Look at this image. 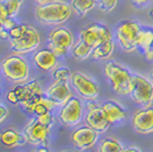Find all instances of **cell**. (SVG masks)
I'll return each instance as SVG.
<instances>
[{
  "label": "cell",
  "mask_w": 153,
  "mask_h": 152,
  "mask_svg": "<svg viewBox=\"0 0 153 152\" xmlns=\"http://www.w3.org/2000/svg\"><path fill=\"white\" fill-rule=\"evenodd\" d=\"M122 152H142V150H140V149H138V148H136V146H130V148L125 149Z\"/></svg>",
  "instance_id": "obj_34"
},
{
  "label": "cell",
  "mask_w": 153,
  "mask_h": 152,
  "mask_svg": "<svg viewBox=\"0 0 153 152\" xmlns=\"http://www.w3.org/2000/svg\"><path fill=\"white\" fill-rule=\"evenodd\" d=\"M26 28H27L26 24H19V25H15L10 30H8V38H9V40L12 41V40L19 39L25 32Z\"/></svg>",
  "instance_id": "obj_30"
},
{
  "label": "cell",
  "mask_w": 153,
  "mask_h": 152,
  "mask_svg": "<svg viewBox=\"0 0 153 152\" xmlns=\"http://www.w3.org/2000/svg\"><path fill=\"white\" fill-rule=\"evenodd\" d=\"M153 42V29H143L140 30L138 38H137V48L144 51L150 48Z\"/></svg>",
  "instance_id": "obj_25"
},
{
  "label": "cell",
  "mask_w": 153,
  "mask_h": 152,
  "mask_svg": "<svg viewBox=\"0 0 153 152\" xmlns=\"http://www.w3.org/2000/svg\"><path fill=\"white\" fill-rule=\"evenodd\" d=\"M71 73L70 70L68 68H58L56 69L54 72H53V78L57 81H68L69 78H71Z\"/></svg>",
  "instance_id": "obj_28"
},
{
  "label": "cell",
  "mask_w": 153,
  "mask_h": 152,
  "mask_svg": "<svg viewBox=\"0 0 153 152\" xmlns=\"http://www.w3.org/2000/svg\"><path fill=\"white\" fill-rule=\"evenodd\" d=\"M36 1H38L39 5H40V4H46V2H48V1H51V0H36Z\"/></svg>",
  "instance_id": "obj_36"
},
{
  "label": "cell",
  "mask_w": 153,
  "mask_h": 152,
  "mask_svg": "<svg viewBox=\"0 0 153 152\" xmlns=\"http://www.w3.org/2000/svg\"><path fill=\"white\" fill-rule=\"evenodd\" d=\"M0 23L2 24L4 29H7V30H10L12 28H14V26L16 25L15 22H14V19L12 17H9L6 8L4 6L2 0H0Z\"/></svg>",
  "instance_id": "obj_27"
},
{
  "label": "cell",
  "mask_w": 153,
  "mask_h": 152,
  "mask_svg": "<svg viewBox=\"0 0 153 152\" xmlns=\"http://www.w3.org/2000/svg\"><path fill=\"white\" fill-rule=\"evenodd\" d=\"M130 98L135 104L142 108L152 107L153 104V83L150 78L138 73L133 75Z\"/></svg>",
  "instance_id": "obj_5"
},
{
  "label": "cell",
  "mask_w": 153,
  "mask_h": 152,
  "mask_svg": "<svg viewBox=\"0 0 153 152\" xmlns=\"http://www.w3.org/2000/svg\"><path fill=\"white\" fill-rule=\"evenodd\" d=\"M142 26L138 22L126 19L120 22L115 29V39L121 49L126 53H133L137 49V38Z\"/></svg>",
  "instance_id": "obj_4"
},
{
  "label": "cell",
  "mask_w": 153,
  "mask_h": 152,
  "mask_svg": "<svg viewBox=\"0 0 153 152\" xmlns=\"http://www.w3.org/2000/svg\"><path fill=\"white\" fill-rule=\"evenodd\" d=\"M54 124V117L49 113L37 115V118L32 119L24 128V135L27 142L33 145L47 146L48 135L51 126Z\"/></svg>",
  "instance_id": "obj_3"
},
{
  "label": "cell",
  "mask_w": 153,
  "mask_h": 152,
  "mask_svg": "<svg viewBox=\"0 0 153 152\" xmlns=\"http://www.w3.org/2000/svg\"><path fill=\"white\" fill-rule=\"evenodd\" d=\"M27 139L24 135V133H19L15 129H6L0 133V143L6 148H15V146H22L24 145Z\"/></svg>",
  "instance_id": "obj_20"
},
{
  "label": "cell",
  "mask_w": 153,
  "mask_h": 152,
  "mask_svg": "<svg viewBox=\"0 0 153 152\" xmlns=\"http://www.w3.org/2000/svg\"><path fill=\"white\" fill-rule=\"evenodd\" d=\"M33 63L42 71H51L57 65V55L51 48H44L33 55Z\"/></svg>",
  "instance_id": "obj_18"
},
{
  "label": "cell",
  "mask_w": 153,
  "mask_h": 152,
  "mask_svg": "<svg viewBox=\"0 0 153 152\" xmlns=\"http://www.w3.org/2000/svg\"><path fill=\"white\" fill-rule=\"evenodd\" d=\"M131 4L134 5L135 7L137 8H144V7H147L153 0H130Z\"/></svg>",
  "instance_id": "obj_31"
},
{
  "label": "cell",
  "mask_w": 153,
  "mask_h": 152,
  "mask_svg": "<svg viewBox=\"0 0 153 152\" xmlns=\"http://www.w3.org/2000/svg\"><path fill=\"white\" fill-rule=\"evenodd\" d=\"M65 152H68V151H65Z\"/></svg>",
  "instance_id": "obj_40"
},
{
  "label": "cell",
  "mask_w": 153,
  "mask_h": 152,
  "mask_svg": "<svg viewBox=\"0 0 153 152\" xmlns=\"http://www.w3.org/2000/svg\"><path fill=\"white\" fill-rule=\"evenodd\" d=\"M79 39L90 46L91 48H95L96 46H98L104 41L111 40L112 33L106 25L101 24V23H93L90 25L83 28L79 32Z\"/></svg>",
  "instance_id": "obj_10"
},
{
  "label": "cell",
  "mask_w": 153,
  "mask_h": 152,
  "mask_svg": "<svg viewBox=\"0 0 153 152\" xmlns=\"http://www.w3.org/2000/svg\"><path fill=\"white\" fill-rule=\"evenodd\" d=\"M149 78H150V80L152 81V83H153V70L150 72V75H149Z\"/></svg>",
  "instance_id": "obj_37"
},
{
  "label": "cell",
  "mask_w": 153,
  "mask_h": 152,
  "mask_svg": "<svg viewBox=\"0 0 153 152\" xmlns=\"http://www.w3.org/2000/svg\"><path fill=\"white\" fill-rule=\"evenodd\" d=\"M8 114H9L8 109H7L5 105L0 104V124H1V122H4V120L8 117Z\"/></svg>",
  "instance_id": "obj_32"
},
{
  "label": "cell",
  "mask_w": 153,
  "mask_h": 152,
  "mask_svg": "<svg viewBox=\"0 0 153 152\" xmlns=\"http://www.w3.org/2000/svg\"><path fill=\"white\" fill-rule=\"evenodd\" d=\"M123 150L121 142L112 137L103 139L98 144V152H122Z\"/></svg>",
  "instance_id": "obj_24"
},
{
  "label": "cell",
  "mask_w": 153,
  "mask_h": 152,
  "mask_svg": "<svg viewBox=\"0 0 153 152\" xmlns=\"http://www.w3.org/2000/svg\"><path fill=\"white\" fill-rule=\"evenodd\" d=\"M83 117V104L80 98L72 96L58 112V119L61 124L66 127L78 125Z\"/></svg>",
  "instance_id": "obj_9"
},
{
  "label": "cell",
  "mask_w": 153,
  "mask_h": 152,
  "mask_svg": "<svg viewBox=\"0 0 153 152\" xmlns=\"http://www.w3.org/2000/svg\"><path fill=\"white\" fill-rule=\"evenodd\" d=\"M71 5L63 0H51L36 8V17L44 25H59L71 17Z\"/></svg>",
  "instance_id": "obj_1"
},
{
  "label": "cell",
  "mask_w": 153,
  "mask_h": 152,
  "mask_svg": "<svg viewBox=\"0 0 153 152\" xmlns=\"http://www.w3.org/2000/svg\"><path fill=\"white\" fill-rule=\"evenodd\" d=\"M86 109H87V112L85 115L86 125L93 128L97 133H105L111 126V122L108 121L102 107L97 104L95 101H88L86 104Z\"/></svg>",
  "instance_id": "obj_8"
},
{
  "label": "cell",
  "mask_w": 153,
  "mask_h": 152,
  "mask_svg": "<svg viewBox=\"0 0 153 152\" xmlns=\"http://www.w3.org/2000/svg\"><path fill=\"white\" fill-rule=\"evenodd\" d=\"M131 126L140 135L153 133V107L142 108L131 115Z\"/></svg>",
  "instance_id": "obj_15"
},
{
  "label": "cell",
  "mask_w": 153,
  "mask_h": 152,
  "mask_svg": "<svg viewBox=\"0 0 153 152\" xmlns=\"http://www.w3.org/2000/svg\"><path fill=\"white\" fill-rule=\"evenodd\" d=\"M98 134L89 126H81L71 134V143L78 151H86L95 145L98 141Z\"/></svg>",
  "instance_id": "obj_14"
},
{
  "label": "cell",
  "mask_w": 153,
  "mask_h": 152,
  "mask_svg": "<svg viewBox=\"0 0 153 152\" xmlns=\"http://www.w3.org/2000/svg\"><path fill=\"white\" fill-rule=\"evenodd\" d=\"M91 53H93V48L80 39L71 47V54L78 61H83L88 58L89 56H91Z\"/></svg>",
  "instance_id": "obj_23"
},
{
  "label": "cell",
  "mask_w": 153,
  "mask_h": 152,
  "mask_svg": "<svg viewBox=\"0 0 153 152\" xmlns=\"http://www.w3.org/2000/svg\"><path fill=\"white\" fill-rule=\"evenodd\" d=\"M2 75L6 77L7 80L13 83H24L29 78L30 69L25 58L19 55H12L6 57L1 62Z\"/></svg>",
  "instance_id": "obj_6"
},
{
  "label": "cell",
  "mask_w": 153,
  "mask_h": 152,
  "mask_svg": "<svg viewBox=\"0 0 153 152\" xmlns=\"http://www.w3.org/2000/svg\"><path fill=\"white\" fill-rule=\"evenodd\" d=\"M36 152H49V150L47 149V146H40V149H38Z\"/></svg>",
  "instance_id": "obj_35"
},
{
  "label": "cell",
  "mask_w": 153,
  "mask_h": 152,
  "mask_svg": "<svg viewBox=\"0 0 153 152\" xmlns=\"http://www.w3.org/2000/svg\"><path fill=\"white\" fill-rule=\"evenodd\" d=\"M101 107L106 114L111 125L119 124L121 121L126 120V118H127V111L122 108V105H120L118 102L106 101L103 104H101Z\"/></svg>",
  "instance_id": "obj_19"
},
{
  "label": "cell",
  "mask_w": 153,
  "mask_h": 152,
  "mask_svg": "<svg viewBox=\"0 0 153 152\" xmlns=\"http://www.w3.org/2000/svg\"><path fill=\"white\" fill-rule=\"evenodd\" d=\"M71 8L79 16H85L97 5V0H71Z\"/></svg>",
  "instance_id": "obj_22"
},
{
  "label": "cell",
  "mask_w": 153,
  "mask_h": 152,
  "mask_svg": "<svg viewBox=\"0 0 153 152\" xmlns=\"http://www.w3.org/2000/svg\"><path fill=\"white\" fill-rule=\"evenodd\" d=\"M71 85L76 94L87 101H95L100 94L98 85L82 72H73L71 75Z\"/></svg>",
  "instance_id": "obj_7"
},
{
  "label": "cell",
  "mask_w": 153,
  "mask_h": 152,
  "mask_svg": "<svg viewBox=\"0 0 153 152\" xmlns=\"http://www.w3.org/2000/svg\"><path fill=\"white\" fill-rule=\"evenodd\" d=\"M40 45V36L33 26L27 25L25 32L16 40L10 41V48L19 54H26L36 51Z\"/></svg>",
  "instance_id": "obj_13"
},
{
  "label": "cell",
  "mask_w": 153,
  "mask_h": 152,
  "mask_svg": "<svg viewBox=\"0 0 153 152\" xmlns=\"http://www.w3.org/2000/svg\"><path fill=\"white\" fill-rule=\"evenodd\" d=\"M119 0H97V5L100 9L104 13H110L118 5Z\"/></svg>",
  "instance_id": "obj_29"
},
{
  "label": "cell",
  "mask_w": 153,
  "mask_h": 152,
  "mask_svg": "<svg viewBox=\"0 0 153 152\" xmlns=\"http://www.w3.org/2000/svg\"><path fill=\"white\" fill-rule=\"evenodd\" d=\"M21 105L29 113H33L36 115H42V114L49 113L51 110L56 107L54 104V102L51 101L47 96H44V94L33 96L30 100L23 102Z\"/></svg>",
  "instance_id": "obj_16"
},
{
  "label": "cell",
  "mask_w": 153,
  "mask_h": 152,
  "mask_svg": "<svg viewBox=\"0 0 153 152\" xmlns=\"http://www.w3.org/2000/svg\"><path fill=\"white\" fill-rule=\"evenodd\" d=\"M113 51H114V42L111 39V40L104 41L98 46H96L95 48H93L91 57L95 60H108L112 56Z\"/></svg>",
  "instance_id": "obj_21"
},
{
  "label": "cell",
  "mask_w": 153,
  "mask_h": 152,
  "mask_svg": "<svg viewBox=\"0 0 153 152\" xmlns=\"http://www.w3.org/2000/svg\"><path fill=\"white\" fill-rule=\"evenodd\" d=\"M143 54H144V56H145V58H146L147 61L153 62V42H152V45L150 46V48H149L147 51H144Z\"/></svg>",
  "instance_id": "obj_33"
},
{
  "label": "cell",
  "mask_w": 153,
  "mask_h": 152,
  "mask_svg": "<svg viewBox=\"0 0 153 152\" xmlns=\"http://www.w3.org/2000/svg\"><path fill=\"white\" fill-rule=\"evenodd\" d=\"M104 75L108 79L113 93L120 96H129L131 90L133 75L127 68L111 61L104 65Z\"/></svg>",
  "instance_id": "obj_2"
},
{
  "label": "cell",
  "mask_w": 153,
  "mask_h": 152,
  "mask_svg": "<svg viewBox=\"0 0 153 152\" xmlns=\"http://www.w3.org/2000/svg\"><path fill=\"white\" fill-rule=\"evenodd\" d=\"M42 94V89L37 80H32L24 85H17L7 93L6 98L10 104H22L36 95Z\"/></svg>",
  "instance_id": "obj_12"
},
{
  "label": "cell",
  "mask_w": 153,
  "mask_h": 152,
  "mask_svg": "<svg viewBox=\"0 0 153 152\" xmlns=\"http://www.w3.org/2000/svg\"><path fill=\"white\" fill-rule=\"evenodd\" d=\"M49 48L57 56H62L66 54L74 44V37L72 32L66 28H57L49 33L48 37Z\"/></svg>",
  "instance_id": "obj_11"
},
{
  "label": "cell",
  "mask_w": 153,
  "mask_h": 152,
  "mask_svg": "<svg viewBox=\"0 0 153 152\" xmlns=\"http://www.w3.org/2000/svg\"><path fill=\"white\" fill-rule=\"evenodd\" d=\"M149 14H150V16H151V17L153 19V8L151 9V10H150V13H149Z\"/></svg>",
  "instance_id": "obj_39"
},
{
  "label": "cell",
  "mask_w": 153,
  "mask_h": 152,
  "mask_svg": "<svg viewBox=\"0 0 153 152\" xmlns=\"http://www.w3.org/2000/svg\"><path fill=\"white\" fill-rule=\"evenodd\" d=\"M4 31V26H2V24L0 23V34H1V32Z\"/></svg>",
  "instance_id": "obj_38"
},
{
  "label": "cell",
  "mask_w": 153,
  "mask_h": 152,
  "mask_svg": "<svg viewBox=\"0 0 153 152\" xmlns=\"http://www.w3.org/2000/svg\"><path fill=\"white\" fill-rule=\"evenodd\" d=\"M46 96L54 102V104L57 105H63L72 97V92L69 87L68 81H57L53 83L46 90Z\"/></svg>",
  "instance_id": "obj_17"
},
{
  "label": "cell",
  "mask_w": 153,
  "mask_h": 152,
  "mask_svg": "<svg viewBox=\"0 0 153 152\" xmlns=\"http://www.w3.org/2000/svg\"><path fill=\"white\" fill-rule=\"evenodd\" d=\"M2 2H4V6L6 8L9 17L14 19L19 14L21 6L23 4V0H2Z\"/></svg>",
  "instance_id": "obj_26"
}]
</instances>
